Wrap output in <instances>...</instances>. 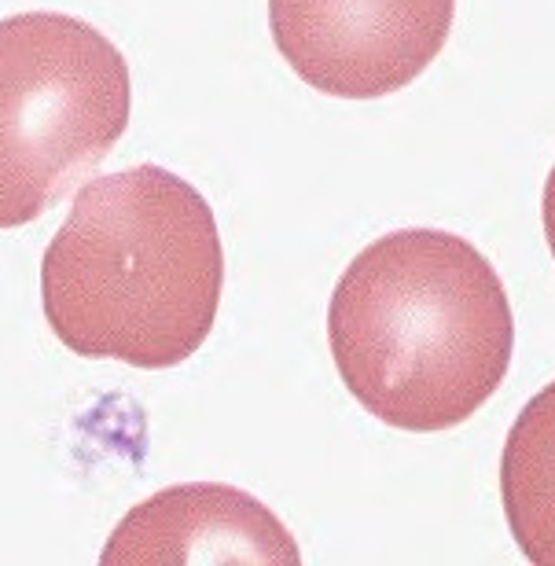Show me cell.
I'll list each match as a JSON object with an SVG mask.
<instances>
[{
	"label": "cell",
	"instance_id": "1",
	"mask_svg": "<svg viewBox=\"0 0 555 566\" xmlns=\"http://www.w3.org/2000/svg\"><path fill=\"white\" fill-rule=\"evenodd\" d=\"M327 346L379 423L438 434L468 423L512 368L515 316L479 247L441 229L368 243L332 291Z\"/></svg>",
	"mask_w": 555,
	"mask_h": 566
},
{
	"label": "cell",
	"instance_id": "2",
	"mask_svg": "<svg viewBox=\"0 0 555 566\" xmlns=\"http://www.w3.org/2000/svg\"><path fill=\"white\" fill-rule=\"evenodd\" d=\"M224 291L210 202L166 166L96 177L41 258V305L77 357L163 371L196 357Z\"/></svg>",
	"mask_w": 555,
	"mask_h": 566
},
{
	"label": "cell",
	"instance_id": "3",
	"mask_svg": "<svg viewBox=\"0 0 555 566\" xmlns=\"http://www.w3.org/2000/svg\"><path fill=\"white\" fill-rule=\"evenodd\" d=\"M133 111L118 44L63 11L0 19V229L44 218L115 151Z\"/></svg>",
	"mask_w": 555,
	"mask_h": 566
},
{
	"label": "cell",
	"instance_id": "4",
	"mask_svg": "<svg viewBox=\"0 0 555 566\" xmlns=\"http://www.w3.org/2000/svg\"><path fill=\"white\" fill-rule=\"evenodd\" d=\"M457 0H269V30L316 93L379 99L412 85L446 49Z\"/></svg>",
	"mask_w": 555,
	"mask_h": 566
},
{
	"label": "cell",
	"instance_id": "5",
	"mask_svg": "<svg viewBox=\"0 0 555 566\" xmlns=\"http://www.w3.org/2000/svg\"><path fill=\"white\" fill-rule=\"evenodd\" d=\"M104 566L155 563H276L299 566L291 530L258 496L221 482L169 485L147 496L111 530Z\"/></svg>",
	"mask_w": 555,
	"mask_h": 566
},
{
	"label": "cell",
	"instance_id": "6",
	"mask_svg": "<svg viewBox=\"0 0 555 566\" xmlns=\"http://www.w3.org/2000/svg\"><path fill=\"white\" fill-rule=\"evenodd\" d=\"M501 501L519 552L537 566H555V379L507 430Z\"/></svg>",
	"mask_w": 555,
	"mask_h": 566
},
{
	"label": "cell",
	"instance_id": "7",
	"mask_svg": "<svg viewBox=\"0 0 555 566\" xmlns=\"http://www.w3.org/2000/svg\"><path fill=\"white\" fill-rule=\"evenodd\" d=\"M541 218H545V235H548V251L555 258V166L545 180V199H541Z\"/></svg>",
	"mask_w": 555,
	"mask_h": 566
}]
</instances>
